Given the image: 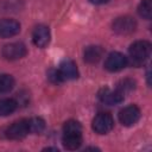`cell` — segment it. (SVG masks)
Masks as SVG:
<instances>
[{
    "label": "cell",
    "mask_w": 152,
    "mask_h": 152,
    "mask_svg": "<svg viewBox=\"0 0 152 152\" xmlns=\"http://www.w3.org/2000/svg\"><path fill=\"white\" fill-rule=\"evenodd\" d=\"M82 126L76 120H68L63 126L62 142L64 148L69 151L77 150L82 145Z\"/></svg>",
    "instance_id": "obj_1"
},
{
    "label": "cell",
    "mask_w": 152,
    "mask_h": 152,
    "mask_svg": "<svg viewBox=\"0 0 152 152\" xmlns=\"http://www.w3.org/2000/svg\"><path fill=\"white\" fill-rule=\"evenodd\" d=\"M151 43L147 40H137L128 49L127 61L133 66H141L151 55Z\"/></svg>",
    "instance_id": "obj_2"
},
{
    "label": "cell",
    "mask_w": 152,
    "mask_h": 152,
    "mask_svg": "<svg viewBox=\"0 0 152 152\" xmlns=\"http://www.w3.org/2000/svg\"><path fill=\"white\" fill-rule=\"evenodd\" d=\"M30 133L28 119H20L10 125L5 131V137L10 140H21Z\"/></svg>",
    "instance_id": "obj_3"
},
{
    "label": "cell",
    "mask_w": 152,
    "mask_h": 152,
    "mask_svg": "<svg viewBox=\"0 0 152 152\" xmlns=\"http://www.w3.org/2000/svg\"><path fill=\"white\" fill-rule=\"evenodd\" d=\"M112 28L116 34L120 36H127L131 34L135 31L137 28V21L134 18L129 17V15H122V17H118L113 24H112Z\"/></svg>",
    "instance_id": "obj_4"
},
{
    "label": "cell",
    "mask_w": 152,
    "mask_h": 152,
    "mask_svg": "<svg viewBox=\"0 0 152 152\" xmlns=\"http://www.w3.org/2000/svg\"><path fill=\"white\" fill-rule=\"evenodd\" d=\"M91 127L97 134H107L114 127V119L109 113H99L93 119Z\"/></svg>",
    "instance_id": "obj_5"
},
{
    "label": "cell",
    "mask_w": 152,
    "mask_h": 152,
    "mask_svg": "<svg viewBox=\"0 0 152 152\" xmlns=\"http://www.w3.org/2000/svg\"><path fill=\"white\" fill-rule=\"evenodd\" d=\"M118 116H119V121L121 122L122 126L129 127V126H133L134 124H137L139 121V119H140V109L135 104H129V106L124 107L119 112Z\"/></svg>",
    "instance_id": "obj_6"
},
{
    "label": "cell",
    "mask_w": 152,
    "mask_h": 152,
    "mask_svg": "<svg viewBox=\"0 0 152 152\" xmlns=\"http://www.w3.org/2000/svg\"><path fill=\"white\" fill-rule=\"evenodd\" d=\"M27 53V49L24 43L21 42H14L6 44L2 48V56L7 61H17L23 57H25Z\"/></svg>",
    "instance_id": "obj_7"
},
{
    "label": "cell",
    "mask_w": 152,
    "mask_h": 152,
    "mask_svg": "<svg viewBox=\"0 0 152 152\" xmlns=\"http://www.w3.org/2000/svg\"><path fill=\"white\" fill-rule=\"evenodd\" d=\"M128 64V61H127V57L121 53V52H118V51H114V52H110L106 61H104V68L106 70L110 71V72H116V71H120L122 70L126 65Z\"/></svg>",
    "instance_id": "obj_8"
},
{
    "label": "cell",
    "mask_w": 152,
    "mask_h": 152,
    "mask_svg": "<svg viewBox=\"0 0 152 152\" xmlns=\"http://www.w3.org/2000/svg\"><path fill=\"white\" fill-rule=\"evenodd\" d=\"M51 39V33H50V28L45 25H38L34 27L33 32H32V40L33 44L40 49L46 48L50 43Z\"/></svg>",
    "instance_id": "obj_9"
},
{
    "label": "cell",
    "mask_w": 152,
    "mask_h": 152,
    "mask_svg": "<svg viewBox=\"0 0 152 152\" xmlns=\"http://www.w3.org/2000/svg\"><path fill=\"white\" fill-rule=\"evenodd\" d=\"M97 97L99 100L108 106H114V104H119L124 101V94H121L119 90H110L109 88H102L99 93H97Z\"/></svg>",
    "instance_id": "obj_10"
},
{
    "label": "cell",
    "mask_w": 152,
    "mask_h": 152,
    "mask_svg": "<svg viewBox=\"0 0 152 152\" xmlns=\"http://www.w3.org/2000/svg\"><path fill=\"white\" fill-rule=\"evenodd\" d=\"M20 32V24L15 19L5 18L0 20V38L14 37Z\"/></svg>",
    "instance_id": "obj_11"
},
{
    "label": "cell",
    "mask_w": 152,
    "mask_h": 152,
    "mask_svg": "<svg viewBox=\"0 0 152 152\" xmlns=\"http://www.w3.org/2000/svg\"><path fill=\"white\" fill-rule=\"evenodd\" d=\"M59 72L62 75V77L65 80H76L80 75L78 72V69H77V65L76 63L72 61V59H63L59 64Z\"/></svg>",
    "instance_id": "obj_12"
},
{
    "label": "cell",
    "mask_w": 152,
    "mask_h": 152,
    "mask_svg": "<svg viewBox=\"0 0 152 152\" xmlns=\"http://www.w3.org/2000/svg\"><path fill=\"white\" fill-rule=\"evenodd\" d=\"M104 50L99 45H90L84 49L83 59L88 64H96L103 56Z\"/></svg>",
    "instance_id": "obj_13"
},
{
    "label": "cell",
    "mask_w": 152,
    "mask_h": 152,
    "mask_svg": "<svg viewBox=\"0 0 152 152\" xmlns=\"http://www.w3.org/2000/svg\"><path fill=\"white\" fill-rule=\"evenodd\" d=\"M18 107V102L14 99L2 97L0 99V116H7L12 114Z\"/></svg>",
    "instance_id": "obj_14"
},
{
    "label": "cell",
    "mask_w": 152,
    "mask_h": 152,
    "mask_svg": "<svg viewBox=\"0 0 152 152\" xmlns=\"http://www.w3.org/2000/svg\"><path fill=\"white\" fill-rule=\"evenodd\" d=\"M14 78L8 74H0V94L10 93L14 87Z\"/></svg>",
    "instance_id": "obj_15"
},
{
    "label": "cell",
    "mask_w": 152,
    "mask_h": 152,
    "mask_svg": "<svg viewBox=\"0 0 152 152\" xmlns=\"http://www.w3.org/2000/svg\"><path fill=\"white\" fill-rule=\"evenodd\" d=\"M138 13L144 19H151L152 17V0H141L138 6Z\"/></svg>",
    "instance_id": "obj_16"
},
{
    "label": "cell",
    "mask_w": 152,
    "mask_h": 152,
    "mask_svg": "<svg viewBox=\"0 0 152 152\" xmlns=\"http://www.w3.org/2000/svg\"><path fill=\"white\" fill-rule=\"evenodd\" d=\"M28 126H30V133L39 134L45 128V121L42 118H32L28 119Z\"/></svg>",
    "instance_id": "obj_17"
},
{
    "label": "cell",
    "mask_w": 152,
    "mask_h": 152,
    "mask_svg": "<svg viewBox=\"0 0 152 152\" xmlns=\"http://www.w3.org/2000/svg\"><path fill=\"white\" fill-rule=\"evenodd\" d=\"M135 88V81H133L132 78H124L118 83L116 90H119L121 94H126L131 90H133Z\"/></svg>",
    "instance_id": "obj_18"
},
{
    "label": "cell",
    "mask_w": 152,
    "mask_h": 152,
    "mask_svg": "<svg viewBox=\"0 0 152 152\" xmlns=\"http://www.w3.org/2000/svg\"><path fill=\"white\" fill-rule=\"evenodd\" d=\"M48 78L51 83H55V84H58V83H62L64 81V78L62 77L61 72L58 69H50L48 71Z\"/></svg>",
    "instance_id": "obj_19"
},
{
    "label": "cell",
    "mask_w": 152,
    "mask_h": 152,
    "mask_svg": "<svg viewBox=\"0 0 152 152\" xmlns=\"http://www.w3.org/2000/svg\"><path fill=\"white\" fill-rule=\"evenodd\" d=\"M109 0H89V2H91L93 5H103L106 2H108Z\"/></svg>",
    "instance_id": "obj_20"
},
{
    "label": "cell",
    "mask_w": 152,
    "mask_h": 152,
    "mask_svg": "<svg viewBox=\"0 0 152 152\" xmlns=\"http://www.w3.org/2000/svg\"><path fill=\"white\" fill-rule=\"evenodd\" d=\"M44 151H57L58 152V148L57 147H45Z\"/></svg>",
    "instance_id": "obj_21"
}]
</instances>
